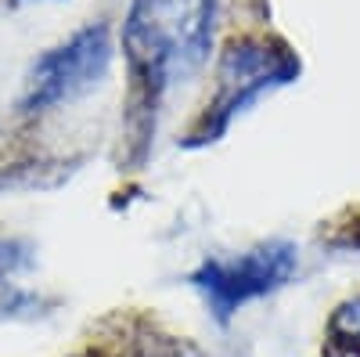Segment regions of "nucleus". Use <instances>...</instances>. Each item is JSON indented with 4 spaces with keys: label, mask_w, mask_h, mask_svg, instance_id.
<instances>
[{
    "label": "nucleus",
    "mask_w": 360,
    "mask_h": 357,
    "mask_svg": "<svg viewBox=\"0 0 360 357\" xmlns=\"http://www.w3.org/2000/svg\"><path fill=\"white\" fill-rule=\"evenodd\" d=\"M292 267H295V249L288 242H270L249 253H238L231 260H205L191 282L205 292L217 318H227L242 303L278 289L292 275Z\"/></svg>",
    "instance_id": "f257e3e1"
},
{
    "label": "nucleus",
    "mask_w": 360,
    "mask_h": 357,
    "mask_svg": "<svg viewBox=\"0 0 360 357\" xmlns=\"http://www.w3.org/2000/svg\"><path fill=\"white\" fill-rule=\"evenodd\" d=\"M108 58H112V44H108L105 25L83 29V33L72 37L69 44L47 51L37 62L33 76H29L25 108L40 112V108L62 105V101L83 94L86 87H94L98 76L108 69Z\"/></svg>",
    "instance_id": "f03ea898"
},
{
    "label": "nucleus",
    "mask_w": 360,
    "mask_h": 357,
    "mask_svg": "<svg viewBox=\"0 0 360 357\" xmlns=\"http://www.w3.org/2000/svg\"><path fill=\"white\" fill-rule=\"evenodd\" d=\"M295 73H299L295 58L285 54V51H278V47H266V44H234L224 54L220 94L213 101V127H209V134H220L234 112H242L252 98H259L266 91V87L288 83Z\"/></svg>",
    "instance_id": "7ed1b4c3"
}]
</instances>
